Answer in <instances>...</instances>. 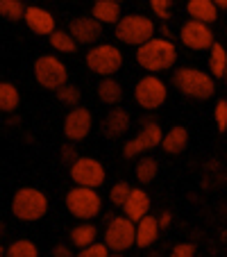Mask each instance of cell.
Listing matches in <instances>:
<instances>
[{"label": "cell", "mask_w": 227, "mask_h": 257, "mask_svg": "<svg viewBox=\"0 0 227 257\" xmlns=\"http://www.w3.org/2000/svg\"><path fill=\"white\" fill-rule=\"evenodd\" d=\"M177 46L173 39H164V37H150L145 44L136 46V64L143 68L145 73H164L177 64Z\"/></svg>", "instance_id": "obj_1"}, {"label": "cell", "mask_w": 227, "mask_h": 257, "mask_svg": "<svg viewBox=\"0 0 227 257\" xmlns=\"http://www.w3.org/2000/svg\"><path fill=\"white\" fill-rule=\"evenodd\" d=\"M173 87L191 100H209L216 93V80L207 71L193 66H179L173 73Z\"/></svg>", "instance_id": "obj_2"}, {"label": "cell", "mask_w": 227, "mask_h": 257, "mask_svg": "<svg viewBox=\"0 0 227 257\" xmlns=\"http://www.w3.org/2000/svg\"><path fill=\"white\" fill-rule=\"evenodd\" d=\"M48 196L37 187H21L14 196H12V214L14 218L23 221V223H34L48 214Z\"/></svg>", "instance_id": "obj_3"}, {"label": "cell", "mask_w": 227, "mask_h": 257, "mask_svg": "<svg viewBox=\"0 0 227 257\" xmlns=\"http://www.w3.org/2000/svg\"><path fill=\"white\" fill-rule=\"evenodd\" d=\"M87 68L100 78H111L114 73H118L123 68V50L116 44H107V41H98V44L89 46L87 55H84Z\"/></svg>", "instance_id": "obj_4"}, {"label": "cell", "mask_w": 227, "mask_h": 257, "mask_svg": "<svg viewBox=\"0 0 227 257\" xmlns=\"http://www.w3.org/2000/svg\"><path fill=\"white\" fill-rule=\"evenodd\" d=\"M114 32H116V39L125 46H141L155 37L157 25L155 19H150L145 14H123L118 19V23L114 25Z\"/></svg>", "instance_id": "obj_5"}, {"label": "cell", "mask_w": 227, "mask_h": 257, "mask_svg": "<svg viewBox=\"0 0 227 257\" xmlns=\"http://www.w3.org/2000/svg\"><path fill=\"white\" fill-rule=\"evenodd\" d=\"M66 209L71 212V216L80 218V221H93L100 216L102 212V196L98 189L91 187H73L66 191Z\"/></svg>", "instance_id": "obj_6"}, {"label": "cell", "mask_w": 227, "mask_h": 257, "mask_svg": "<svg viewBox=\"0 0 227 257\" xmlns=\"http://www.w3.org/2000/svg\"><path fill=\"white\" fill-rule=\"evenodd\" d=\"M168 100V84L157 75V73H148L143 78L136 80L134 84V102L145 109V112H157L166 105Z\"/></svg>", "instance_id": "obj_7"}, {"label": "cell", "mask_w": 227, "mask_h": 257, "mask_svg": "<svg viewBox=\"0 0 227 257\" xmlns=\"http://www.w3.org/2000/svg\"><path fill=\"white\" fill-rule=\"evenodd\" d=\"M34 78L48 91H57L68 82V68L57 55H41L34 59Z\"/></svg>", "instance_id": "obj_8"}, {"label": "cell", "mask_w": 227, "mask_h": 257, "mask_svg": "<svg viewBox=\"0 0 227 257\" xmlns=\"http://www.w3.org/2000/svg\"><path fill=\"white\" fill-rule=\"evenodd\" d=\"M68 175L78 187H91V189H100L107 180V169L100 160L89 155H80L78 160L68 166Z\"/></svg>", "instance_id": "obj_9"}, {"label": "cell", "mask_w": 227, "mask_h": 257, "mask_svg": "<svg viewBox=\"0 0 227 257\" xmlns=\"http://www.w3.org/2000/svg\"><path fill=\"white\" fill-rule=\"evenodd\" d=\"M134 230L136 223H132L127 216H109L102 232V243L109 248V252H125L134 246Z\"/></svg>", "instance_id": "obj_10"}, {"label": "cell", "mask_w": 227, "mask_h": 257, "mask_svg": "<svg viewBox=\"0 0 227 257\" xmlns=\"http://www.w3.org/2000/svg\"><path fill=\"white\" fill-rule=\"evenodd\" d=\"M179 41L188 50H209L211 44L216 41V37H213L211 25L202 23V21H195V19H188L179 28Z\"/></svg>", "instance_id": "obj_11"}, {"label": "cell", "mask_w": 227, "mask_h": 257, "mask_svg": "<svg viewBox=\"0 0 227 257\" xmlns=\"http://www.w3.org/2000/svg\"><path fill=\"white\" fill-rule=\"evenodd\" d=\"M93 127V114L87 107H73L64 118V137L68 141H82L91 135Z\"/></svg>", "instance_id": "obj_12"}, {"label": "cell", "mask_w": 227, "mask_h": 257, "mask_svg": "<svg viewBox=\"0 0 227 257\" xmlns=\"http://www.w3.org/2000/svg\"><path fill=\"white\" fill-rule=\"evenodd\" d=\"M68 32H71V37L78 41V44L93 46V44H98L102 37V25L98 23L93 16H78V19L71 21Z\"/></svg>", "instance_id": "obj_13"}, {"label": "cell", "mask_w": 227, "mask_h": 257, "mask_svg": "<svg viewBox=\"0 0 227 257\" xmlns=\"http://www.w3.org/2000/svg\"><path fill=\"white\" fill-rule=\"evenodd\" d=\"M23 21H25V25H28L34 34H39V37H50V34L57 30L53 12H48L46 7H39V5L25 7Z\"/></svg>", "instance_id": "obj_14"}, {"label": "cell", "mask_w": 227, "mask_h": 257, "mask_svg": "<svg viewBox=\"0 0 227 257\" xmlns=\"http://www.w3.org/2000/svg\"><path fill=\"white\" fill-rule=\"evenodd\" d=\"M150 207H152V198L150 194L143 189V187H132L127 200L123 203V216H127L132 223L141 221L145 214H150Z\"/></svg>", "instance_id": "obj_15"}, {"label": "cell", "mask_w": 227, "mask_h": 257, "mask_svg": "<svg viewBox=\"0 0 227 257\" xmlns=\"http://www.w3.org/2000/svg\"><path fill=\"white\" fill-rule=\"evenodd\" d=\"M161 237V228L157 216L145 214L141 221H136V230H134V246L136 248H150L155 246V241Z\"/></svg>", "instance_id": "obj_16"}, {"label": "cell", "mask_w": 227, "mask_h": 257, "mask_svg": "<svg viewBox=\"0 0 227 257\" xmlns=\"http://www.w3.org/2000/svg\"><path fill=\"white\" fill-rule=\"evenodd\" d=\"M130 127H132V116L127 109H123V107L109 109V114H107L105 121H102V132H105L107 137H111V139L123 137Z\"/></svg>", "instance_id": "obj_17"}, {"label": "cell", "mask_w": 227, "mask_h": 257, "mask_svg": "<svg viewBox=\"0 0 227 257\" xmlns=\"http://www.w3.org/2000/svg\"><path fill=\"white\" fill-rule=\"evenodd\" d=\"M161 137H164V127H161L152 116H145L143 121H141V127H139V132H136V139H139V144L143 146V151H155V148H159Z\"/></svg>", "instance_id": "obj_18"}, {"label": "cell", "mask_w": 227, "mask_h": 257, "mask_svg": "<svg viewBox=\"0 0 227 257\" xmlns=\"http://www.w3.org/2000/svg\"><path fill=\"white\" fill-rule=\"evenodd\" d=\"M186 146H188V130L184 125H173L168 132H164L159 148L164 153H168V155H179V153L186 151Z\"/></svg>", "instance_id": "obj_19"}, {"label": "cell", "mask_w": 227, "mask_h": 257, "mask_svg": "<svg viewBox=\"0 0 227 257\" xmlns=\"http://www.w3.org/2000/svg\"><path fill=\"white\" fill-rule=\"evenodd\" d=\"M91 16L100 25H116L118 19L123 16L121 3H111V0H96L91 7Z\"/></svg>", "instance_id": "obj_20"}, {"label": "cell", "mask_w": 227, "mask_h": 257, "mask_svg": "<svg viewBox=\"0 0 227 257\" xmlns=\"http://www.w3.org/2000/svg\"><path fill=\"white\" fill-rule=\"evenodd\" d=\"M96 96L100 102L105 105H118L123 100V84L118 82L114 75L111 78H102L100 82L96 84Z\"/></svg>", "instance_id": "obj_21"}, {"label": "cell", "mask_w": 227, "mask_h": 257, "mask_svg": "<svg viewBox=\"0 0 227 257\" xmlns=\"http://www.w3.org/2000/svg\"><path fill=\"white\" fill-rule=\"evenodd\" d=\"M186 12L191 19L202 21V23H207V25H213L218 21V7L213 5L211 0H188Z\"/></svg>", "instance_id": "obj_22"}, {"label": "cell", "mask_w": 227, "mask_h": 257, "mask_svg": "<svg viewBox=\"0 0 227 257\" xmlns=\"http://www.w3.org/2000/svg\"><path fill=\"white\" fill-rule=\"evenodd\" d=\"M68 239H71V243L78 248V250H80V248H84V246H89V243L98 241V228H96V223H93V221H80V223L71 230Z\"/></svg>", "instance_id": "obj_23"}, {"label": "cell", "mask_w": 227, "mask_h": 257, "mask_svg": "<svg viewBox=\"0 0 227 257\" xmlns=\"http://www.w3.org/2000/svg\"><path fill=\"white\" fill-rule=\"evenodd\" d=\"M227 71V48L218 41H213L209 48V75L213 80H222Z\"/></svg>", "instance_id": "obj_24"}, {"label": "cell", "mask_w": 227, "mask_h": 257, "mask_svg": "<svg viewBox=\"0 0 227 257\" xmlns=\"http://www.w3.org/2000/svg\"><path fill=\"white\" fill-rule=\"evenodd\" d=\"M48 41L55 53H59V55H73V53H78V48H80V44L73 39L68 30H55L48 37Z\"/></svg>", "instance_id": "obj_25"}, {"label": "cell", "mask_w": 227, "mask_h": 257, "mask_svg": "<svg viewBox=\"0 0 227 257\" xmlns=\"http://www.w3.org/2000/svg\"><path fill=\"white\" fill-rule=\"evenodd\" d=\"M134 175H136V180H139L141 185H152L155 178L159 175V162H157L155 157H150V155L141 157L134 166Z\"/></svg>", "instance_id": "obj_26"}, {"label": "cell", "mask_w": 227, "mask_h": 257, "mask_svg": "<svg viewBox=\"0 0 227 257\" xmlns=\"http://www.w3.org/2000/svg\"><path fill=\"white\" fill-rule=\"evenodd\" d=\"M21 105V93L12 82H0V114H14Z\"/></svg>", "instance_id": "obj_27"}, {"label": "cell", "mask_w": 227, "mask_h": 257, "mask_svg": "<svg viewBox=\"0 0 227 257\" xmlns=\"http://www.w3.org/2000/svg\"><path fill=\"white\" fill-rule=\"evenodd\" d=\"M5 257H39V248L30 239H16L5 248Z\"/></svg>", "instance_id": "obj_28"}, {"label": "cell", "mask_w": 227, "mask_h": 257, "mask_svg": "<svg viewBox=\"0 0 227 257\" xmlns=\"http://www.w3.org/2000/svg\"><path fill=\"white\" fill-rule=\"evenodd\" d=\"M23 0H0V16L7 21H23Z\"/></svg>", "instance_id": "obj_29"}, {"label": "cell", "mask_w": 227, "mask_h": 257, "mask_svg": "<svg viewBox=\"0 0 227 257\" xmlns=\"http://www.w3.org/2000/svg\"><path fill=\"white\" fill-rule=\"evenodd\" d=\"M55 96H57V100L66 107H78L80 105V89L75 87V84L66 82L64 87H59L57 91H55Z\"/></svg>", "instance_id": "obj_30"}, {"label": "cell", "mask_w": 227, "mask_h": 257, "mask_svg": "<svg viewBox=\"0 0 227 257\" xmlns=\"http://www.w3.org/2000/svg\"><path fill=\"white\" fill-rule=\"evenodd\" d=\"M130 189H132L130 182H125V180H118L116 185L109 189V203L114 205V207H123V203H125L127 196H130Z\"/></svg>", "instance_id": "obj_31"}, {"label": "cell", "mask_w": 227, "mask_h": 257, "mask_svg": "<svg viewBox=\"0 0 227 257\" xmlns=\"http://www.w3.org/2000/svg\"><path fill=\"white\" fill-rule=\"evenodd\" d=\"M148 5L159 21H170V16H173V0H150Z\"/></svg>", "instance_id": "obj_32"}, {"label": "cell", "mask_w": 227, "mask_h": 257, "mask_svg": "<svg viewBox=\"0 0 227 257\" xmlns=\"http://www.w3.org/2000/svg\"><path fill=\"white\" fill-rule=\"evenodd\" d=\"M75 257H109V248L102 241H93V243H89V246L80 248Z\"/></svg>", "instance_id": "obj_33"}, {"label": "cell", "mask_w": 227, "mask_h": 257, "mask_svg": "<svg viewBox=\"0 0 227 257\" xmlns=\"http://www.w3.org/2000/svg\"><path fill=\"white\" fill-rule=\"evenodd\" d=\"M213 116H216L218 132H222V135H225V132H227V100H218V102H216Z\"/></svg>", "instance_id": "obj_34"}, {"label": "cell", "mask_w": 227, "mask_h": 257, "mask_svg": "<svg viewBox=\"0 0 227 257\" xmlns=\"http://www.w3.org/2000/svg\"><path fill=\"white\" fill-rule=\"evenodd\" d=\"M141 153H145V151H143V146L139 144V139H136V137L127 139V141H125V146H123V155H125L127 160H136V157H139Z\"/></svg>", "instance_id": "obj_35"}, {"label": "cell", "mask_w": 227, "mask_h": 257, "mask_svg": "<svg viewBox=\"0 0 227 257\" xmlns=\"http://www.w3.org/2000/svg\"><path fill=\"white\" fill-rule=\"evenodd\" d=\"M59 157H62V162H64V164H68V166H71L73 162H75V160H78V157H80V153H78V148H75V146L66 144V146H62V148H59Z\"/></svg>", "instance_id": "obj_36"}, {"label": "cell", "mask_w": 227, "mask_h": 257, "mask_svg": "<svg viewBox=\"0 0 227 257\" xmlns=\"http://www.w3.org/2000/svg\"><path fill=\"white\" fill-rule=\"evenodd\" d=\"M170 257H195V246L193 243H177L170 250Z\"/></svg>", "instance_id": "obj_37"}, {"label": "cell", "mask_w": 227, "mask_h": 257, "mask_svg": "<svg viewBox=\"0 0 227 257\" xmlns=\"http://www.w3.org/2000/svg\"><path fill=\"white\" fill-rule=\"evenodd\" d=\"M53 257H75L71 252V248L64 246V243H57V246L53 248Z\"/></svg>", "instance_id": "obj_38"}, {"label": "cell", "mask_w": 227, "mask_h": 257, "mask_svg": "<svg viewBox=\"0 0 227 257\" xmlns=\"http://www.w3.org/2000/svg\"><path fill=\"white\" fill-rule=\"evenodd\" d=\"M157 221H159V228L161 230L168 228V225L173 223V212H168V209H166V212H161L159 216H157Z\"/></svg>", "instance_id": "obj_39"}, {"label": "cell", "mask_w": 227, "mask_h": 257, "mask_svg": "<svg viewBox=\"0 0 227 257\" xmlns=\"http://www.w3.org/2000/svg\"><path fill=\"white\" fill-rule=\"evenodd\" d=\"M166 23H168V21H161V25L157 28L155 34H159V37H164V39H173V30H170Z\"/></svg>", "instance_id": "obj_40"}, {"label": "cell", "mask_w": 227, "mask_h": 257, "mask_svg": "<svg viewBox=\"0 0 227 257\" xmlns=\"http://www.w3.org/2000/svg\"><path fill=\"white\" fill-rule=\"evenodd\" d=\"M211 3L218 7V12H220V10H227V0H211Z\"/></svg>", "instance_id": "obj_41"}, {"label": "cell", "mask_w": 227, "mask_h": 257, "mask_svg": "<svg viewBox=\"0 0 227 257\" xmlns=\"http://www.w3.org/2000/svg\"><path fill=\"white\" fill-rule=\"evenodd\" d=\"M5 232H7V225H5V223H3V221H0V239L5 237Z\"/></svg>", "instance_id": "obj_42"}, {"label": "cell", "mask_w": 227, "mask_h": 257, "mask_svg": "<svg viewBox=\"0 0 227 257\" xmlns=\"http://www.w3.org/2000/svg\"><path fill=\"white\" fill-rule=\"evenodd\" d=\"M0 257H5V246L0 243Z\"/></svg>", "instance_id": "obj_43"}, {"label": "cell", "mask_w": 227, "mask_h": 257, "mask_svg": "<svg viewBox=\"0 0 227 257\" xmlns=\"http://www.w3.org/2000/svg\"><path fill=\"white\" fill-rule=\"evenodd\" d=\"M109 257H123V252H109Z\"/></svg>", "instance_id": "obj_44"}, {"label": "cell", "mask_w": 227, "mask_h": 257, "mask_svg": "<svg viewBox=\"0 0 227 257\" xmlns=\"http://www.w3.org/2000/svg\"><path fill=\"white\" fill-rule=\"evenodd\" d=\"M222 80H225V87H227V71H225V75H222Z\"/></svg>", "instance_id": "obj_45"}, {"label": "cell", "mask_w": 227, "mask_h": 257, "mask_svg": "<svg viewBox=\"0 0 227 257\" xmlns=\"http://www.w3.org/2000/svg\"><path fill=\"white\" fill-rule=\"evenodd\" d=\"M111 3H123V0H111Z\"/></svg>", "instance_id": "obj_46"}, {"label": "cell", "mask_w": 227, "mask_h": 257, "mask_svg": "<svg viewBox=\"0 0 227 257\" xmlns=\"http://www.w3.org/2000/svg\"><path fill=\"white\" fill-rule=\"evenodd\" d=\"M225 48H227V46H225Z\"/></svg>", "instance_id": "obj_47"}]
</instances>
